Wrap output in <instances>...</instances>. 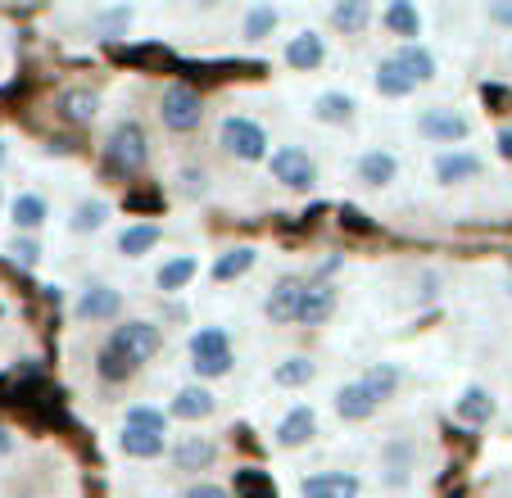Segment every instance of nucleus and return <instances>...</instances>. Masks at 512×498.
<instances>
[{
	"label": "nucleus",
	"mask_w": 512,
	"mask_h": 498,
	"mask_svg": "<svg viewBox=\"0 0 512 498\" xmlns=\"http://www.w3.org/2000/svg\"><path fill=\"white\" fill-rule=\"evenodd\" d=\"M159 345H164L159 326L123 322L118 331H109V340L100 345V381H127V376H136L159 354Z\"/></svg>",
	"instance_id": "obj_1"
},
{
	"label": "nucleus",
	"mask_w": 512,
	"mask_h": 498,
	"mask_svg": "<svg viewBox=\"0 0 512 498\" xmlns=\"http://www.w3.org/2000/svg\"><path fill=\"white\" fill-rule=\"evenodd\" d=\"M145 154H150L145 127L132 123V118H123V123L109 132V141H105V163L114 168V173H136V168L145 163Z\"/></svg>",
	"instance_id": "obj_2"
},
{
	"label": "nucleus",
	"mask_w": 512,
	"mask_h": 498,
	"mask_svg": "<svg viewBox=\"0 0 512 498\" xmlns=\"http://www.w3.org/2000/svg\"><path fill=\"white\" fill-rule=\"evenodd\" d=\"M218 141L241 163H259L263 154H268V136H263V127L250 123V118H227V123L218 127Z\"/></svg>",
	"instance_id": "obj_3"
},
{
	"label": "nucleus",
	"mask_w": 512,
	"mask_h": 498,
	"mask_svg": "<svg viewBox=\"0 0 512 498\" xmlns=\"http://www.w3.org/2000/svg\"><path fill=\"white\" fill-rule=\"evenodd\" d=\"M191 363H195V372L200 376H227L232 372V345H227V331H195V340H191Z\"/></svg>",
	"instance_id": "obj_4"
},
{
	"label": "nucleus",
	"mask_w": 512,
	"mask_h": 498,
	"mask_svg": "<svg viewBox=\"0 0 512 498\" xmlns=\"http://www.w3.org/2000/svg\"><path fill=\"white\" fill-rule=\"evenodd\" d=\"M272 177H277L281 186H290V191H309V186L318 182L313 159L300 150V145H286V150L272 154Z\"/></svg>",
	"instance_id": "obj_5"
},
{
	"label": "nucleus",
	"mask_w": 512,
	"mask_h": 498,
	"mask_svg": "<svg viewBox=\"0 0 512 498\" xmlns=\"http://www.w3.org/2000/svg\"><path fill=\"white\" fill-rule=\"evenodd\" d=\"M200 118H204V105L191 87H168L164 91V123L173 127V132H191V127H200Z\"/></svg>",
	"instance_id": "obj_6"
},
{
	"label": "nucleus",
	"mask_w": 512,
	"mask_h": 498,
	"mask_svg": "<svg viewBox=\"0 0 512 498\" xmlns=\"http://www.w3.org/2000/svg\"><path fill=\"white\" fill-rule=\"evenodd\" d=\"M417 127H422V136L435 145H458L467 136V118L454 114V109H426Z\"/></svg>",
	"instance_id": "obj_7"
},
{
	"label": "nucleus",
	"mask_w": 512,
	"mask_h": 498,
	"mask_svg": "<svg viewBox=\"0 0 512 498\" xmlns=\"http://www.w3.org/2000/svg\"><path fill=\"white\" fill-rule=\"evenodd\" d=\"M118 308H123V299H118L114 286H87L78 308H73V317H78V322H109Z\"/></svg>",
	"instance_id": "obj_8"
},
{
	"label": "nucleus",
	"mask_w": 512,
	"mask_h": 498,
	"mask_svg": "<svg viewBox=\"0 0 512 498\" xmlns=\"http://www.w3.org/2000/svg\"><path fill=\"white\" fill-rule=\"evenodd\" d=\"M313 435H318V417H313V408H290L286 417H281L277 426V444L281 449H300V444H309Z\"/></svg>",
	"instance_id": "obj_9"
},
{
	"label": "nucleus",
	"mask_w": 512,
	"mask_h": 498,
	"mask_svg": "<svg viewBox=\"0 0 512 498\" xmlns=\"http://www.w3.org/2000/svg\"><path fill=\"white\" fill-rule=\"evenodd\" d=\"M431 173L440 186H458V182H472V177L481 173V159H476V154H463V150H449L435 159Z\"/></svg>",
	"instance_id": "obj_10"
},
{
	"label": "nucleus",
	"mask_w": 512,
	"mask_h": 498,
	"mask_svg": "<svg viewBox=\"0 0 512 498\" xmlns=\"http://www.w3.org/2000/svg\"><path fill=\"white\" fill-rule=\"evenodd\" d=\"M304 498H358V476H349V471L309 476L304 480Z\"/></svg>",
	"instance_id": "obj_11"
},
{
	"label": "nucleus",
	"mask_w": 512,
	"mask_h": 498,
	"mask_svg": "<svg viewBox=\"0 0 512 498\" xmlns=\"http://www.w3.org/2000/svg\"><path fill=\"white\" fill-rule=\"evenodd\" d=\"M395 68L417 87V82H431V77H435V55L408 41V46H399V50H395Z\"/></svg>",
	"instance_id": "obj_12"
},
{
	"label": "nucleus",
	"mask_w": 512,
	"mask_h": 498,
	"mask_svg": "<svg viewBox=\"0 0 512 498\" xmlns=\"http://www.w3.org/2000/svg\"><path fill=\"white\" fill-rule=\"evenodd\" d=\"M304 281H281L277 290H272L268 299V313L277 317V322H300V308H304Z\"/></svg>",
	"instance_id": "obj_13"
},
{
	"label": "nucleus",
	"mask_w": 512,
	"mask_h": 498,
	"mask_svg": "<svg viewBox=\"0 0 512 498\" xmlns=\"http://www.w3.org/2000/svg\"><path fill=\"white\" fill-rule=\"evenodd\" d=\"M213 408H218V403H213V394L204 390V385H186V390H177V399H173V417H182V422H200V417H209Z\"/></svg>",
	"instance_id": "obj_14"
},
{
	"label": "nucleus",
	"mask_w": 512,
	"mask_h": 498,
	"mask_svg": "<svg viewBox=\"0 0 512 498\" xmlns=\"http://www.w3.org/2000/svg\"><path fill=\"white\" fill-rule=\"evenodd\" d=\"M322 55H327V46H322L318 32H300V37L286 41V64L290 68H318Z\"/></svg>",
	"instance_id": "obj_15"
},
{
	"label": "nucleus",
	"mask_w": 512,
	"mask_h": 498,
	"mask_svg": "<svg viewBox=\"0 0 512 498\" xmlns=\"http://www.w3.org/2000/svg\"><path fill=\"white\" fill-rule=\"evenodd\" d=\"M377 408H381V403L372 399V394L363 390L358 381H354V385H345V390L336 394V412L345 417V422H363V417H372Z\"/></svg>",
	"instance_id": "obj_16"
},
{
	"label": "nucleus",
	"mask_w": 512,
	"mask_h": 498,
	"mask_svg": "<svg viewBox=\"0 0 512 498\" xmlns=\"http://www.w3.org/2000/svg\"><path fill=\"white\" fill-rule=\"evenodd\" d=\"M395 173H399V163L390 159L386 150H368L363 159H358V177H363L368 186H390Z\"/></svg>",
	"instance_id": "obj_17"
},
{
	"label": "nucleus",
	"mask_w": 512,
	"mask_h": 498,
	"mask_svg": "<svg viewBox=\"0 0 512 498\" xmlns=\"http://www.w3.org/2000/svg\"><path fill=\"white\" fill-rule=\"evenodd\" d=\"M494 417V399L481 390V385H472V390H463V399H458V422L467 426H485Z\"/></svg>",
	"instance_id": "obj_18"
},
{
	"label": "nucleus",
	"mask_w": 512,
	"mask_h": 498,
	"mask_svg": "<svg viewBox=\"0 0 512 498\" xmlns=\"http://www.w3.org/2000/svg\"><path fill=\"white\" fill-rule=\"evenodd\" d=\"M213 458H218V444H209V440H182L173 449L177 471H204Z\"/></svg>",
	"instance_id": "obj_19"
},
{
	"label": "nucleus",
	"mask_w": 512,
	"mask_h": 498,
	"mask_svg": "<svg viewBox=\"0 0 512 498\" xmlns=\"http://www.w3.org/2000/svg\"><path fill=\"white\" fill-rule=\"evenodd\" d=\"M331 313H336V290H331V286H309V290H304V308H300V322L318 326V322H327Z\"/></svg>",
	"instance_id": "obj_20"
},
{
	"label": "nucleus",
	"mask_w": 512,
	"mask_h": 498,
	"mask_svg": "<svg viewBox=\"0 0 512 498\" xmlns=\"http://www.w3.org/2000/svg\"><path fill=\"white\" fill-rule=\"evenodd\" d=\"M372 23V5L368 0H345V5H336L331 10V28L340 32H363Z\"/></svg>",
	"instance_id": "obj_21"
},
{
	"label": "nucleus",
	"mask_w": 512,
	"mask_h": 498,
	"mask_svg": "<svg viewBox=\"0 0 512 498\" xmlns=\"http://www.w3.org/2000/svg\"><path fill=\"white\" fill-rule=\"evenodd\" d=\"M46 200H41V195H19V200H14V209H10V218H14V227L19 231H37L41 222H46Z\"/></svg>",
	"instance_id": "obj_22"
},
{
	"label": "nucleus",
	"mask_w": 512,
	"mask_h": 498,
	"mask_svg": "<svg viewBox=\"0 0 512 498\" xmlns=\"http://www.w3.org/2000/svg\"><path fill=\"white\" fill-rule=\"evenodd\" d=\"M118 449L132 453V458H159V453H164V435H145V431H132V426H123V435H118Z\"/></svg>",
	"instance_id": "obj_23"
},
{
	"label": "nucleus",
	"mask_w": 512,
	"mask_h": 498,
	"mask_svg": "<svg viewBox=\"0 0 512 498\" xmlns=\"http://www.w3.org/2000/svg\"><path fill=\"white\" fill-rule=\"evenodd\" d=\"M159 245V227L155 222H136V227H127L123 236H118V249H123L127 259H136V254H145V249Z\"/></svg>",
	"instance_id": "obj_24"
},
{
	"label": "nucleus",
	"mask_w": 512,
	"mask_h": 498,
	"mask_svg": "<svg viewBox=\"0 0 512 498\" xmlns=\"http://www.w3.org/2000/svg\"><path fill=\"white\" fill-rule=\"evenodd\" d=\"M358 385H363V390H368L377 403H386L390 394L399 390V367L381 363V367H372V372H363V381H358Z\"/></svg>",
	"instance_id": "obj_25"
},
{
	"label": "nucleus",
	"mask_w": 512,
	"mask_h": 498,
	"mask_svg": "<svg viewBox=\"0 0 512 498\" xmlns=\"http://www.w3.org/2000/svg\"><path fill=\"white\" fill-rule=\"evenodd\" d=\"M313 114H318L322 123H349V118H354V100H349L345 91H327V96L313 100Z\"/></svg>",
	"instance_id": "obj_26"
},
{
	"label": "nucleus",
	"mask_w": 512,
	"mask_h": 498,
	"mask_svg": "<svg viewBox=\"0 0 512 498\" xmlns=\"http://www.w3.org/2000/svg\"><path fill=\"white\" fill-rule=\"evenodd\" d=\"M250 268H254V249L236 245V249H227L223 259L213 263V281H236L241 272H250Z\"/></svg>",
	"instance_id": "obj_27"
},
{
	"label": "nucleus",
	"mask_w": 512,
	"mask_h": 498,
	"mask_svg": "<svg viewBox=\"0 0 512 498\" xmlns=\"http://www.w3.org/2000/svg\"><path fill=\"white\" fill-rule=\"evenodd\" d=\"M277 32V10L272 5H254L250 14H245V23H241V37L245 41H263V37H272Z\"/></svg>",
	"instance_id": "obj_28"
},
{
	"label": "nucleus",
	"mask_w": 512,
	"mask_h": 498,
	"mask_svg": "<svg viewBox=\"0 0 512 498\" xmlns=\"http://www.w3.org/2000/svg\"><path fill=\"white\" fill-rule=\"evenodd\" d=\"M59 105H64V118L68 123H91V118H96V91H68L64 100H59Z\"/></svg>",
	"instance_id": "obj_29"
},
{
	"label": "nucleus",
	"mask_w": 512,
	"mask_h": 498,
	"mask_svg": "<svg viewBox=\"0 0 512 498\" xmlns=\"http://www.w3.org/2000/svg\"><path fill=\"white\" fill-rule=\"evenodd\" d=\"M386 23H390V32H395V37H417V32H422V19H417V10L408 5V0H395V5H390Z\"/></svg>",
	"instance_id": "obj_30"
},
{
	"label": "nucleus",
	"mask_w": 512,
	"mask_h": 498,
	"mask_svg": "<svg viewBox=\"0 0 512 498\" xmlns=\"http://www.w3.org/2000/svg\"><path fill=\"white\" fill-rule=\"evenodd\" d=\"M105 218H109V204L87 200V204H78V213H73V222H68V227L78 231V236H91V231L105 227Z\"/></svg>",
	"instance_id": "obj_31"
},
{
	"label": "nucleus",
	"mask_w": 512,
	"mask_h": 498,
	"mask_svg": "<svg viewBox=\"0 0 512 498\" xmlns=\"http://www.w3.org/2000/svg\"><path fill=\"white\" fill-rule=\"evenodd\" d=\"M377 91H381V96H390V100H399V96H408V91H413V82H408V77L395 68V59H386V64L377 68Z\"/></svg>",
	"instance_id": "obj_32"
},
{
	"label": "nucleus",
	"mask_w": 512,
	"mask_h": 498,
	"mask_svg": "<svg viewBox=\"0 0 512 498\" xmlns=\"http://www.w3.org/2000/svg\"><path fill=\"white\" fill-rule=\"evenodd\" d=\"M191 277H195V259L191 254H182V259H173V263L159 268V290H182Z\"/></svg>",
	"instance_id": "obj_33"
},
{
	"label": "nucleus",
	"mask_w": 512,
	"mask_h": 498,
	"mask_svg": "<svg viewBox=\"0 0 512 498\" xmlns=\"http://www.w3.org/2000/svg\"><path fill=\"white\" fill-rule=\"evenodd\" d=\"M127 426H132V431H145V435H164V412L150 408V403H136V408L127 412Z\"/></svg>",
	"instance_id": "obj_34"
},
{
	"label": "nucleus",
	"mask_w": 512,
	"mask_h": 498,
	"mask_svg": "<svg viewBox=\"0 0 512 498\" xmlns=\"http://www.w3.org/2000/svg\"><path fill=\"white\" fill-rule=\"evenodd\" d=\"M313 372H318V367H313L309 358H286V363L277 367V385H309Z\"/></svg>",
	"instance_id": "obj_35"
},
{
	"label": "nucleus",
	"mask_w": 512,
	"mask_h": 498,
	"mask_svg": "<svg viewBox=\"0 0 512 498\" xmlns=\"http://www.w3.org/2000/svg\"><path fill=\"white\" fill-rule=\"evenodd\" d=\"M132 23V5H114V10H100L96 14V28L105 37H123V28Z\"/></svg>",
	"instance_id": "obj_36"
},
{
	"label": "nucleus",
	"mask_w": 512,
	"mask_h": 498,
	"mask_svg": "<svg viewBox=\"0 0 512 498\" xmlns=\"http://www.w3.org/2000/svg\"><path fill=\"white\" fill-rule=\"evenodd\" d=\"M236 489H241V498H277L272 494V480L263 476V471H241V476H236Z\"/></svg>",
	"instance_id": "obj_37"
},
{
	"label": "nucleus",
	"mask_w": 512,
	"mask_h": 498,
	"mask_svg": "<svg viewBox=\"0 0 512 498\" xmlns=\"http://www.w3.org/2000/svg\"><path fill=\"white\" fill-rule=\"evenodd\" d=\"M10 254L23 263V268H32V263L41 259V245H37V240H28V236H19V240L10 245Z\"/></svg>",
	"instance_id": "obj_38"
},
{
	"label": "nucleus",
	"mask_w": 512,
	"mask_h": 498,
	"mask_svg": "<svg viewBox=\"0 0 512 498\" xmlns=\"http://www.w3.org/2000/svg\"><path fill=\"white\" fill-rule=\"evenodd\" d=\"M485 100H490V105L512 109V91H503V87H485Z\"/></svg>",
	"instance_id": "obj_39"
},
{
	"label": "nucleus",
	"mask_w": 512,
	"mask_h": 498,
	"mask_svg": "<svg viewBox=\"0 0 512 498\" xmlns=\"http://www.w3.org/2000/svg\"><path fill=\"white\" fill-rule=\"evenodd\" d=\"M186 498H227V494H223V489H218V485H195Z\"/></svg>",
	"instance_id": "obj_40"
},
{
	"label": "nucleus",
	"mask_w": 512,
	"mask_h": 498,
	"mask_svg": "<svg viewBox=\"0 0 512 498\" xmlns=\"http://www.w3.org/2000/svg\"><path fill=\"white\" fill-rule=\"evenodd\" d=\"M494 23H512V5H490Z\"/></svg>",
	"instance_id": "obj_41"
},
{
	"label": "nucleus",
	"mask_w": 512,
	"mask_h": 498,
	"mask_svg": "<svg viewBox=\"0 0 512 498\" xmlns=\"http://www.w3.org/2000/svg\"><path fill=\"white\" fill-rule=\"evenodd\" d=\"M499 154L503 159H512V132H499Z\"/></svg>",
	"instance_id": "obj_42"
},
{
	"label": "nucleus",
	"mask_w": 512,
	"mask_h": 498,
	"mask_svg": "<svg viewBox=\"0 0 512 498\" xmlns=\"http://www.w3.org/2000/svg\"><path fill=\"white\" fill-rule=\"evenodd\" d=\"M5 453H14V440H10V431H0V458H5Z\"/></svg>",
	"instance_id": "obj_43"
},
{
	"label": "nucleus",
	"mask_w": 512,
	"mask_h": 498,
	"mask_svg": "<svg viewBox=\"0 0 512 498\" xmlns=\"http://www.w3.org/2000/svg\"><path fill=\"white\" fill-rule=\"evenodd\" d=\"M5 159H10V150H5V141H0V163H5Z\"/></svg>",
	"instance_id": "obj_44"
},
{
	"label": "nucleus",
	"mask_w": 512,
	"mask_h": 498,
	"mask_svg": "<svg viewBox=\"0 0 512 498\" xmlns=\"http://www.w3.org/2000/svg\"><path fill=\"white\" fill-rule=\"evenodd\" d=\"M0 204H5V186H0Z\"/></svg>",
	"instance_id": "obj_45"
},
{
	"label": "nucleus",
	"mask_w": 512,
	"mask_h": 498,
	"mask_svg": "<svg viewBox=\"0 0 512 498\" xmlns=\"http://www.w3.org/2000/svg\"><path fill=\"white\" fill-rule=\"evenodd\" d=\"M0 317H5V304H0Z\"/></svg>",
	"instance_id": "obj_46"
}]
</instances>
